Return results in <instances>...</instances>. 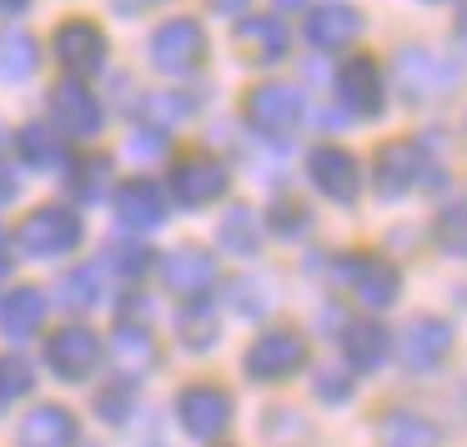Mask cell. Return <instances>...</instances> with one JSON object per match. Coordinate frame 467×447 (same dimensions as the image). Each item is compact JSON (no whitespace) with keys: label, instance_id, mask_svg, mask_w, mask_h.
Returning a JSON list of instances; mask_svg holds the SVG:
<instances>
[{"label":"cell","instance_id":"cell-11","mask_svg":"<svg viewBox=\"0 0 467 447\" xmlns=\"http://www.w3.org/2000/svg\"><path fill=\"white\" fill-rule=\"evenodd\" d=\"M46 362H51V372L61 377V382H81V377H91L96 362H101V337L81 322L61 327V332H51V342H46Z\"/></svg>","mask_w":467,"mask_h":447},{"label":"cell","instance_id":"cell-39","mask_svg":"<svg viewBox=\"0 0 467 447\" xmlns=\"http://www.w3.org/2000/svg\"><path fill=\"white\" fill-rule=\"evenodd\" d=\"M26 5H31V0H0V16H21Z\"/></svg>","mask_w":467,"mask_h":447},{"label":"cell","instance_id":"cell-13","mask_svg":"<svg viewBox=\"0 0 467 447\" xmlns=\"http://www.w3.org/2000/svg\"><path fill=\"white\" fill-rule=\"evenodd\" d=\"M161 282H166V292H176L182 302H202L216 286V256L202 252V246H176L161 262Z\"/></svg>","mask_w":467,"mask_h":447},{"label":"cell","instance_id":"cell-27","mask_svg":"<svg viewBox=\"0 0 467 447\" xmlns=\"http://www.w3.org/2000/svg\"><path fill=\"white\" fill-rule=\"evenodd\" d=\"M61 302L76 307V312L101 307V272H96V266H76V272H66L61 276Z\"/></svg>","mask_w":467,"mask_h":447},{"label":"cell","instance_id":"cell-9","mask_svg":"<svg viewBox=\"0 0 467 447\" xmlns=\"http://www.w3.org/2000/svg\"><path fill=\"white\" fill-rule=\"evenodd\" d=\"M397 357H402V367H407V372H417V377L437 372V367L452 357V327H447L442 317H412V322L402 327Z\"/></svg>","mask_w":467,"mask_h":447},{"label":"cell","instance_id":"cell-22","mask_svg":"<svg viewBox=\"0 0 467 447\" xmlns=\"http://www.w3.org/2000/svg\"><path fill=\"white\" fill-rule=\"evenodd\" d=\"M377 447H437V427L412 407H392L377 422Z\"/></svg>","mask_w":467,"mask_h":447},{"label":"cell","instance_id":"cell-14","mask_svg":"<svg viewBox=\"0 0 467 447\" xmlns=\"http://www.w3.org/2000/svg\"><path fill=\"white\" fill-rule=\"evenodd\" d=\"M51 46H56V61L71 76H91L106 66V36H101V26H91V21H61Z\"/></svg>","mask_w":467,"mask_h":447},{"label":"cell","instance_id":"cell-33","mask_svg":"<svg viewBox=\"0 0 467 447\" xmlns=\"http://www.w3.org/2000/svg\"><path fill=\"white\" fill-rule=\"evenodd\" d=\"M306 226H312V212H306L302 202H276L272 206V232L276 236H302Z\"/></svg>","mask_w":467,"mask_h":447},{"label":"cell","instance_id":"cell-35","mask_svg":"<svg viewBox=\"0 0 467 447\" xmlns=\"http://www.w3.org/2000/svg\"><path fill=\"white\" fill-rule=\"evenodd\" d=\"M111 266H116V272H126V276H141L146 266H151V252L136 246V242H121V246H111Z\"/></svg>","mask_w":467,"mask_h":447},{"label":"cell","instance_id":"cell-5","mask_svg":"<svg viewBox=\"0 0 467 447\" xmlns=\"http://www.w3.org/2000/svg\"><path fill=\"white\" fill-rule=\"evenodd\" d=\"M146 56H151V66H156V71H166V76L196 71V66L206 61V31H202V21H192V16H176V21L156 26Z\"/></svg>","mask_w":467,"mask_h":447},{"label":"cell","instance_id":"cell-31","mask_svg":"<svg viewBox=\"0 0 467 447\" xmlns=\"http://www.w3.org/2000/svg\"><path fill=\"white\" fill-rule=\"evenodd\" d=\"M106 186H111V156H86V161L71 166V192L81 196V202L101 196Z\"/></svg>","mask_w":467,"mask_h":447},{"label":"cell","instance_id":"cell-24","mask_svg":"<svg viewBox=\"0 0 467 447\" xmlns=\"http://www.w3.org/2000/svg\"><path fill=\"white\" fill-rule=\"evenodd\" d=\"M21 442L26 447H71L76 442V417L66 407H36L21 422Z\"/></svg>","mask_w":467,"mask_h":447},{"label":"cell","instance_id":"cell-16","mask_svg":"<svg viewBox=\"0 0 467 447\" xmlns=\"http://www.w3.org/2000/svg\"><path fill=\"white\" fill-rule=\"evenodd\" d=\"M51 121L61 136H81L86 141V136L101 131V101H96L81 81H61L51 91Z\"/></svg>","mask_w":467,"mask_h":447},{"label":"cell","instance_id":"cell-10","mask_svg":"<svg viewBox=\"0 0 467 447\" xmlns=\"http://www.w3.org/2000/svg\"><path fill=\"white\" fill-rule=\"evenodd\" d=\"M306 176H312V186L337 206H352L357 192H362V161H357L352 151H342V146H317V151L306 156Z\"/></svg>","mask_w":467,"mask_h":447},{"label":"cell","instance_id":"cell-8","mask_svg":"<svg viewBox=\"0 0 467 447\" xmlns=\"http://www.w3.org/2000/svg\"><path fill=\"white\" fill-rule=\"evenodd\" d=\"M226 186H232V172L206 151H192L171 166V196L182 206H212L226 196Z\"/></svg>","mask_w":467,"mask_h":447},{"label":"cell","instance_id":"cell-2","mask_svg":"<svg viewBox=\"0 0 467 447\" xmlns=\"http://www.w3.org/2000/svg\"><path fill=\"white\" fill-rule=\"evenodd\" d=\"M332 276L342 292H352L357 302L367 307V312H382V307L397 302V292H402V272H397L387 256L377 252H347L332 262Z\"/></svg>","mask_w":467,"mask_h":447},{"label":"cell","instance_id":"cell-36","mask_svg":"<svg viewBox=\"0 0 467 447\" xmlns=\"http://www.w3.org/2000/svg\"><path fill=\"white\" fill-rule=\"evenodd\" d=\"M347 392H352V382H347V377H337V372L317 377V397H322V402H342Z\"/></svg>","mask_w":467,"mask_h":447},{"label":"cell","instance_id":"cell-38","mask_svg":"<svg viewBox=\"0 0 467 447\" xmlns=\"http://www.w3.org/2000/svg\"><path fill=\"white\" fill-rule=\"evenodd\" d=\"M252 0H212V11H222V16H242Z\"/></svg>","mask_w":467,"mask_h":447},{"label":"cell","instance_id":"cell-26","mask_svg":"<svg viewBox=\"0 0 467 447\" xmlns=\"http://www.w3.org/2000/svg\"><path fill=\"white\" fill-rule=\"evenodd\" d=\"M41 66V46L26 31H0V81H26Z\"/></svg>","mask_w":467,"mask_h":447},{"label":"cell","instance_id":"cell-42","mask_svg":"<svg viewBox=\"0 0 467 447\" xmlns=\"http://www.w3.org/2000/svg\"><path fill=\"white\" fill-rule=\"evenodd\" d=\"M131 5H151V0H131Z\"/></svg>","mask_w":467,"mask_h":447},{"label":"cell","instance_id":"cell-7","mask_svg":"<svg viewBox=\"0 0 467 447\" xmlns=\"http://www.w3.org/2000/svg\"><path fill=\"white\" fill-rule=\"evenodd\" d=\"M176 412H182L186 437L216 442V437L232 427V397H226L222 387H212V382H192V387H182V397H176Z\"/></svg>","mask_w":467,"mask_h":447},{"label":"cell","instance_id":"cell-21","mask_svg":"<svg viewBox=\"0 0 467 447\" xmlns=\"http://www.w3.org/2000/svg\"><path fill=\"white\" fill-rule=\"evenodd\" d=\"M46 322V292L41 286H16L0 296V332L5 337H31Z\"/></svg>","mask_w":467,"mask_h":447},{"label":"cell","instance_id":"cell-19","mask_svg":"<svg viewBox=\"0 0 467 447\" xmlns=\"http://www.w3.org/2000/svg\"><path fill=\"white\" fill-rule=\"evenodd\" d=\"M306 41L312 51H347L362 41V16L352 5H312L306 11Z\"/></svg>","mask_w":467,"mask_h":447},{"label":"cell","instance_id":"cell-37","mask_svg":"<svg viewBox=\"0 0 467 447\" xmlns=\"http://www.w3.org/2000/svg\"><path fill=\"white\" fill-rule=\"evenodd\" d=\"M131 151H136V156H161V151H166V126H156V136L136 131V136H131Z\"/></svg>","mask_w":467,"mask_h":447},{"label":"cell","instance_id":"cell-34","mask_svg":"<svg viewBox=\"0 0 467 447\" xmlns=\"http://www.w3.org/2000/svg\"><path fill=\"white\" fill-rule=\"evenodd\" d=\"M96 412H101V422H126V417H131V382L106 387V392L96 397Z\"/></svg>","mask_w":467,"mask_h":447},{"label":"cell","instance_id":"cell-6","mask_svg":"<svg viewBox=\"0 0 467 447\" xmlns=\"http://www.w3.org/2000/svg\"><path fill=\"white\" fill-rule=\"evenodd\" d=\"M302 367H306V342L292 327H272L246 347V377H256V382H282Z\"/></svg>","mask_w":467,"mask_h":447},{"label":"cell","instance_id":"cell-1","mask_svg":"<svg viewBox=\"0 0 467 447\" xmlns=\"http://www.w3.org/2000/svg\"><path fill=\"white\" fill-rule=\"evenodd\" d=\"M442 182H447L442 161L427 151V141H387L372 161V186L387 202L417 192V186H442Z\"/></svg>","mask_w":467,"mask_h":447},{"label":"cell","instance_id":"cell-20","mask_svg":"<svg viewBox=\"0 0 467 447\" xmlns=\"http://www.w3.org/2000/svg\"><path fill=\"white\" fill-rule=\"evenodd\" d=\"M342 352L352 372H377L392 352V337H387L382 322H347L342 327Z\"/></svg>","mask_w":467,"mask_h":447},{"label":"cell","instance_id":"cell-18","mask_svg":"<svg viewBox=\"0 0 467 447\" xmlns=\"http://www.w3.org/2000/svg\"><path fill=\"white\" fill-rule=\"evenodd\" d=\"M236 46H242L246 61L276 66V61H286V51H292V31H286L276 16H242V21H236Z\"/></svg>","mask_w":467,"mask_h":447},{"label":"cell","instance_id":"cell-28","mask_svg":"<svg viewBox=\"0 0 467 447\" xmlns=\"http://www.w3.org/2000/svg\"><path fill=\"white\" fill-rule=\"evenodd\" d=\"M21 156L31 166H61V156H66L61 131H51V126H26L21 131Z\"/></svg>","mask_w":467,"mask_h":447},{"label":"cell","instance_id":"cell-15","mask_svg":"<svg viewBox=\"0 0 467 447\" xmlns=\"http://www.w3.org/2000/svg\"><path fill=\"white\" fill-rule=\"evenodd\" d=\"M397 81H402V91L412 101H432V96H442L452 86V66L442 56H432L427 46H402L397 51Z\"/></svg>","mask_w":467,"mask_h":447},{"label":"cell","instance_id":"cell-12","mask_svg":"<svg viewBox=\"0 0 467 447\" xmlns=\"http://www.w3.org/2000/svg\"><path fill=\"white\" fill-rule=\"evenodd\" d=\"M337 101H342L352 116H382V106H387L382 66H377L372 56L342 61V71H337Z\"/></svg>","mask_w":467,"mask_h":447},{"label":"cell","instance_id":"cell-40","mask_svg":"<svg viewBox=\"0 0 467 447\" xmlns=\"http://www.w3.org/2000/svg\"><path fill=\"white\" fill-rule=\"evenodd\" d=\"M457 31H462V36H467V11H462V21H457Z\"/></svg>","mask_w":467,"mask_h":447},{"label":"cell","instance_id":"cell-4","mask_svg":"<svg viewBox=\"0 0 467 447\" xmlns=\"http://www.w3.org/2000/svg\"><path fill=\"white\" fill-rule=\"evenodd\" d=\"M242 116H246V126L262 131V136H286V131H296V121L306 116V101H302V91L286 86V81H262V86L246 91Z\"/></svg>","mask_w":467,"mask_h":447},{"label":"cell","instance_id":"cell-30","mask_svg":"<svg viewBox=\"0 0 467 447\" xmlns=\"http://www.w3.org/2000/svg\"><path fill=\"white\" fill-rule=\"evenodd\" d=\"M432 236L447 256H467V206H442L432 222Z\"/></svg>","mask_w":467,"mask_h":447},{"label":"cell","instance_id":"cell-17","mask_svg":"<svg viewBox=\"0 0 467 447\" xmlns=\"http://www.w3.org/2000/svg\"><path fill=\"white\" fill-rule=\"evenodd\" d=\"M116 216H121V226H131V232H156V226L166 222L161 186H156L151 176H131V182H121L116 186Z\"/></svg>","mask_w":467,"mask_h":447},{"label":"cell","instance_id":"cell-25","mask_svg":"<svg viewBox=\"0 0 467 447\" xmlns=\"http://www.w3.org/2000/svg\"><path fill=\"white\" fill-rule=\"evenodd\" d=\"M216 236H222L226 252L236 256H256L262 252V222H256L252 206H232V212L222 216V226H216Z\"/></svg>","mask_w":467,"mask_h":447},{"label":"cell","instance_id":"cell-29","mask_svg":"<svg viewBox=\"0 0 467 447\" xmlns=\"http://www.w3.org/2000/svg\"><path fill=\"white\" fill-rule=\"evenodd\" d=\"M176 327H182V342L196 347V352H206V347L216 342V317H212V307H206V296L186 307V312L176 317Z\"/></svg>","mask_w":467,"mask_h":447},{"label":"cell","instance_id":"cell-32","mask_svg":"<svg viewBox=\"0 0 467 447\" xmlns=\"http://www.w3.org/2000/svg\"><path fill=\"white\" fill-rule=\"evenodd\" d=\"M31 382H36V372H31L26 357H0V407L21 402V397L31 392Z\"/></svg>","mask_w":467,"mask_h":447},{"label":"cell","instance_id":"cell-3","mask_svg":"<svg viewBox=\"0 0 467 447\" xmlns=\"http://www.w3.org/2000/svg\"><path fill=\"white\" fill-rule=\"evenodd\" d=\"M81 236H86V222L71 206H36V212L16 226V246H21L26 256H66V252L81 246Z\"/></svg>","mask_w":467,"mask_h":447},{"label":"cell","instance_id":"cell-23","mask_svg":"<svg viewBox=\"0 0 467 447\" xmlns=\"http://www.w3.org/2000/svg\"><path fill=\"white\" fill-rule=\"evenodd\" d=\"M111 362L126 372V382L131 377H141L146 367L156 362V342H151V327H136V322H121L111 332Z\"/></svg>","mask_w":467,"mask_h":447},{"label":"cell","instance_id":"cell-41","mask_svg":"<svg viewBox=\"0 0 467 447\" xmlns=\"http://www.w3.org/2000/svg\"><path fill=\"white\" fill-rule=\"evenodd\" d=\"M5 266H11V262H5V252H0V276H5Z\"/></svg>","mask_w":467,"mask_h":447}]
</instances>
